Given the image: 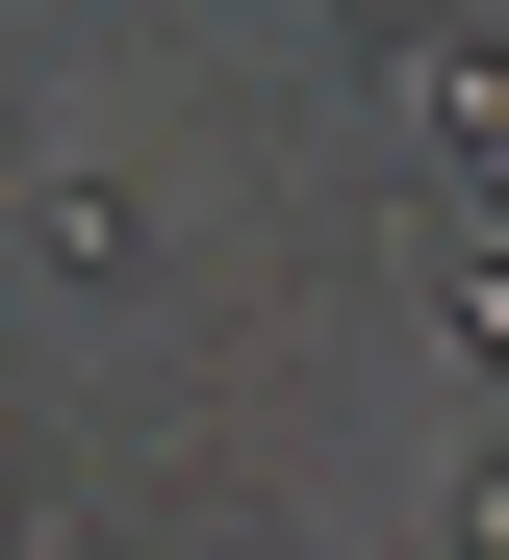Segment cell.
Wrapping results in <instances>:
<instances>
[{
	"instance_id": "3",
	"label": "cell",
	"mask_w": 509,
	"mask_h": 560,
	"mask_svg": "<svg viewBox=\"0 0 509 560\" xmlns=\"http://www.w3.org/2000/svg\"><path fill=\"white\" fill-rule=\"evenodd\" d=\"M433 331H459L484 383H509V230H484V255H433Z\"/></svg>"
},
{
	"instance_id": "4",
	"label": "cell",
	"mask_w": 509,
	"mask_h": 560,
	"mask_svg": "<svg viewBox=\"0 0 509 560\" xmlns=\"http://www.w3.org/2000/svg\"><path fill=\"white\" fill-rule=\"evenodd\" d=\"M459 560H509V458H459Z\"/></svg>"
},
{
	"instance_id": "2",
	"label": "cell",
	"mask_w": 509,
	"mask_h": 560,
	"mask_svg": "<svg viewBox=\"0 0 509 560\" xmlns=\"http://www.w3.org/2000/svg\"><path fill=\"white\" fill-rule=\"evenodd\" d=\"M407 103H433V153L484 178V230H509V51H433V77H407Z\"/></svg>"
},
{
	"instance_id": "1",
	"label": "cell",
	"mask_w": 509,
	"mask_h": 560,
	"mask_svg": "<svg viewBox=\"0 0 509 560\" xmlns=\"http://www.w3.org/2000/svg\"><path fill=\"white\" fill-rule=\"evenodd\" d=\"M26 255H51V280H128V255H153V205H128L102 153H26Z\"/></svg>"
}]
</instances>
